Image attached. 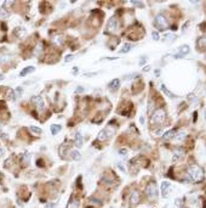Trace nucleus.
I'll return each mask as SVG.
<instances>
[{
    "label": "nucleus",
    "instance_id": "2eb2a0df",
    "mask_svg": "<svg viewBox=\"0 0 206 208\" xmlns=\"http://www.w3.org/2000/svg\"><path fill=\"white\" fill-rule=\"evenodd\" d=\"M34 71H35V67H33V66H28V67H26V68L22 69L21 73H19V76H21V77H26L27 74L32 73V72H34Z\"/></svg>",
    "mask_w": 206,
    "mask_h": 208
},
{
    "label": "nucleus",
    "instance_id": "9b49d317",
    "mask_svg": "<svg viewBox=\"0 0 206 208\" xmlns=\"http://www.w3.org/2000/svg\"><path fill=\"white\" fill-rule=\"evenodd\" d=\"M84 144V139H83V134L80 132H76L75 136H74V146L76 148H81Z\"/></svg>",
    "mask_w": 206,
    "mask_h": 208
},
{
    "label": "nucleus",
    "instance_id": "ddd939ff",
    "mask_svg": "<svg viewBox=\"0 0 206 208\" xmlns=\"http://www.w3.org/2000/svg\"><path fill=\"white\" fill-rule=\"evenodd\" d=\"M119 85H120V81H119L118 78H115V79H113V81L109 82V84H108V88L112 89V90H116V89L119 88Z\"/></svg>",
    "mask_w": 206,
    "mask_h": 208
},
{
    "label": "nucleus",
    "instance_id": "f3484780",
    "mask_svg": "<svg viewBox=\"0 0 206 208\" xmlns=\"http://www.w3.org/2000/svg\"><path fill=\"white\" fill-rule=\"evenodd\" d=\"M61 129H62V127H61L60 124H52V125L50 127V132H51L52 135H57L58 133L61 132Z\"/></svg>",
    "mask_w": 206,
    "mask_h": 208
},
{
    "label": "nucleus",
    "instance_id": "aec40b11",
    "mask_svg": "<svg viewBox=\"0 0 206 208\" xmlns=\"http://www.w3.org/2000/svg\"><path fill=\"white\" fill-rule=\"evenodd\" d=\"M29 132L35 134V135H40L43 133V129H41V128H39V127H35V125H31V127H29Z\"/></svg>",
    "mask_w": 206,
    "mask_h": 208
},
{
    "label": "nucleus",
    "instance_id": "c85d7f7f",
    "mask_svg": "<svg viewBox=\"0 0 206 208\" xmlns=\"http://www.w3.org/2000/svg\"><path fill=\"white\" fill-rule=\"evenodd\" d=\"M22 94H23V89H22L21 86L16 88V90H15V96H16V97H19Z\"/></svg>",
    "mask_w": 206,
    "mask_h": 208
},
{
    "label": "nucleus",
    "instance_id": "58836bf2",
    "mask_svg": "<svg viewBox=\"0 0 206 208\" xmlns=\"http://www.w3.org/2000/svg\"><path fill=\"white\" fill-rule=\"evenodd\" d=\"M118 167H119V168H120V169H121L123 172H125V168L123 167V163H121V162H120V163H118Z\"/></svg>",
    "mask_w": 206,
    "mask_h": 208
},
{
    "label": "nucleus",
    "instance_id": "423d86ee",
    "mask_svg": "<svg viewBox=\"0 0 206 208\" xmlns=\"http://www.w3.org/2000/svg\"><path fill=\"white\" fill-rule=\"evenodd\" d=\"M160 189H161V195L164 199H166V197H169L171 190H172V185L169 183V181H163L161 183V186H160Z\"/></svg>",
    "mask_w": 206,
    "mask_h": 208
},
{
    "label": "nucleus",
    "instance_id": "b1692460",
    "mask_svg": "<svg viewBox=\"0 0 206 208\" xmlns=\"http://www.w3.org/2000/svg\"><path fill=\"white\" fill-rule=\"evenodd\" d=\"M173 39H176V35L173 33H166L164 35V42H172Z\"/></svg>",
    "mask_w": 206,
    "mask_h": 208
},
{
    "label": "nucleus",
    "instance_id": "393cba45",
    "mask_svg": "<svg viewBox=\"0 0 206 208\" xmlns=\"http://www.w3.org/2000/svg\"><path fill=\"white\" fill-rule=\"evenodd\" d=\"M184 136H185V132H183V130H181V132H178L177 134L175 135V140H177V141H181V140H183L184 139Z\"/></svg>",
    "mask_w": 206,
    "mask_h": 208
},
{
    "label": "nucleus",
    "instance_id": "4468645a",
    "mask_svg": "<svg viewBox=\"0 0 206 208\" xmlns=\"http://www.w3.org/2000/svg\"><path fill=\"white\" fill-rule=\"evenodd\" d=\"M175 135H176V130L175 129H170V130H168L166 133L163 134V137L165 139V140H171V139L175 137Z\"/></svg>",
    "mask_w": 206,
    "mask_h": 208
},
{
    "label": "nucleus",
    "instance_id": "a18cd8bd",
    "mask_svg": "<svg viewBox=\"0 0 206 208\" xmlns=\"http://www.w3.org/2000/svg\"><path fill=\"white\" fill-rule=\"evenodd\" d=\"M1 129H3V123L0 122V130H1Z\"/></svg>",
    "mask_w": 206,
    "mask_h": 208
},
{
    "label": "nucleus",
    "instance_id": "49530a36",
    "mask_svg": "<svg viewBox=\"0 0 206 208\" xmlns=\"http://www.w3.org/2000/svg\"><path fill=\"white\" fill-rule=\"evenodd\" d=\"M204 116H205V119H206V108H205V111H204Z\"/></svg>",
    "mask_w": 206,
    "mask_h": 208
},
{
    "label": "nucleus",
    "instance_id": "a211bd4d",
    "mask_svg": "<svg viewBox=\"0 0 206 208\" xmlns=\"http://www.w3.org/2000/svg\"><path fill=\"white\" fill-rule=\"evenodd\" d=\"M26 33H27V31H26V28H23V27H18V28L15 29V34L18 38H23L26 35Z\"/></svg>",
    "mask_w": 206,
    "mask_h": 208
},
{
    "label": "nucleus",
    "instance_id": "6e6552de",
    "mask_svg": "<svg viewBox=\"0 0 206 208\" xmlns=\"http://www.w3.org/2000/svg\"><path fill=\"white\" fill-rule=\"evenodd\" d=\"M141 200V194L138 190H132L131 194H130V197H129V202L132 204V206H136V204H138Z\"/></svg>",
    "mask_w": 206,
    "mask_h": 208
},
{
    "label": "nucleus",
    "instance_id": "ea45409f",
    "mask_svg": "<svg viewBox=\"0 0 206 208\" xmlns=\"http://www.w3.org/2000/svg\"><path fill=\"white\" fill-rule=\"evenodd\" d=\"M149 69H150V66H144V68H143V71H144V72H148V71H149Z\"/></svg>",
    "mask_w": 206,
    "mask_h": 208
},
{
    "label": "nucleus",
    "instance_id": "473e14b6",
    "mask_svg": "<svg viewBox=\"0 0 206 208\" xmlns=\"http://www.w3.org/2000/svg\"><path fill=\"white\" fill-rule=\"evenodd\" d=\"M132 5L135 6H138V7H144V4L141 3V1H132Z\"/></svg>",
    "mask_w": 206,
    "mask_h": 208
},
{
    "label": "nucleus",
    "instance_id": "0eeeda50",
    "mask_svg": "<svg viewBox=\"0 0 206 208\" xmlns=\"http://www.w3.org/2000/svg\"><path fill=\"white\" fill-rule=\"evenodd\" d=\"M190 53V48L189 45H181L177 49V54H176L173 57L175 58H180V57H184L185 55H188Z\"/></svg>",
    "mask_w": 206,
    "mask_h": 208
},
{
    "label": "nucleus",
    "instance_id": "72a5a7b5",
    "mask_svg": "<svg viewBox=\"0 0 206 208\" xmlns=\"http://www.w3.org/2000/svg\"><path fill=\"white\" fill-rule=\"evenodd\" d=\"M84 91H85V89H84L83 86H78V89L75 90L76 94H81V93H84Z\"/></svg>",
    "mask_w": 206,
    "mask_h": 208
},
{
    "label": "nucleus",
    "instance_id": "a878e982",
    "mask_svg": "<svg viewBox=\"0 0 206 208\" xmlns=\"http://www.w3.org/2000/svg\"><path fill=\"white\" fill-rule=\"evenodd\" d=\"M131 48H132V45L131 44H125L124 46H123V49L119 51L120 54H126V53H129L130 50H131Z\"/></svg>",
    "mask_w": 206,
    "mask_h": 208
},
{
    "label": "nucleus",
    "instance_id": "f704fd0d",
    "mask_svg": "<svg viewBox=\"0 0 206 208\" xmlns=\"http://www.w3.org/2000/svg\"><path fill=\"white\" fill-rule=\"evenodd\" d=\"M153 133H154V135H161L163 134V129H161V128H159V129H155Z\"/></svg>",
    "mask_w": 206,
    "mask_h": 208
},
{
    "label": "nucleus",
    "instance_id": "7c9ffc66",
    "mask_svg": "<svg viewBox=\"0 0 206 208\" xmlns=\"http://www.w3.org/2000/svg\"><path fill=\"white\" fill-rule=\"evenodd\" d=\"M152 38L154 39V40H159V39H160V35H159V33L156 32V31H154V32H152Z\"/></svg>",
    "mask_w": 206,
    "mask_h": 208
},
{
    "label": "nucleus",
    "instance_id": "9d476101",
    "mask_svg": "<svg viewBox=\"0 0 206 208\" xmlns=\"http://www.w3.org/2000/svg\"><path fill=\"white\" fill-rule=\"evenodd\" d=\"M107 29H108V32H110V33L116 32V29H118V19H116V17L109 18L108 24H107Z\"/></svg>",
    "mask_w": 206,
    "mask_h": 208
},
{
    "label": "nucleus",
    "instance_id": "5701e85b",
    "mask_svg": "<svg viewBox=\"0 0 206 208\" xmlns=\"http://www.w3.org/2000/svg\"><path fill=\"white\" fill-rule=\"evenodd\" d=\"M79 204L80 202L78 201L76 199H73L69 201V203H68V208H79Z\"/></svg>",
    "mask_w": 206,
    "mask_h": 208
},
{
    "label": "nucleus",
    "instance_id": "1a4fd4ad",
    "mask_svg": "<svg viewBox=\"0 0 206 208\" xmlns=\"http://www.w3.org/2000/svg\"><path fill=\"white\" fill-rule=\"evenodd\" d=\"M32 102L35 105V107L38 108V110H43V108L45 107V100H44V97L43 96H33L32 97Z\"/></svg>",
    "mask_w": 206,
    "mask_h": 208
},
{
    "label": "nucleus",
    "instance_id": "6ab92c4d",
    "mask_svg": "<svg viewBox=\"0 0 206 208\" xmlns=\"http://www.w3.org/2000/svg\"><path fill=\"white\" fill-rule=\"evenodd\" d=\"M198 48H200V49H205L206 48V34L201 35L198 39Z\"/></svg>",
    "mask_w": 206,
    "mask_h": 208
},
{
    "label": "nucleus",
    "instance_id": "f03ea898",
    "mask_svg": "<svg viewBox=\"0 0 206 208\" xmlns=\"http://www.w3.org/2000/svg\"><path fill=\"white\" fill-rule=\"evenodd\" d=\"M165 119H166L165 110H163V108H158V110L154 111V113L150 117V124L152 125H160V124H163L165 122Z\"/></svg>",
    "mask_w": 206,
    "mask_h": 208
},
{
    "label": "nucleus",
    "instance_id": "f8f14e48",
    "mask_svg": "<svg viewBox=\"0 0 206 208\" xmlns=\"http://www.w3.org/2000/svg\"><path fill=\"white\" fill-rule=\"evenodd\" d=\"M52 43H53L55 45H57V46L63 45V43H64V37H63L62 34H56V35H53V37H52Z\"/></svg>",
    "mask_w": 206,
    "mask_h": 208
},
{
    "label": "nucleus",
    "instance_id": "f257e3e1",
    "mask_svg": "<svg viewBox=\"0 0 206 208\" xmlns=\"http://www.w3.org/2000/svg\"><path fill=\"white\" fill-rule=\"evenodd\" d=\"M204 176H205L204 169L197 164L189 167L187 169V172H185V175H184L185 180L189 181V183H200V181L204 180Z\"/></svg>",
    "mask_w": 206,
    "mask_h": 208
},
{
    "label": "nucleus",
    "instance_id": "dca6fc26",
    "mask_svg": "<svg viewBox=\"0 0 206 208\" xmlns=\"http://www.w3.org/2000/svg\"><path fill=\"white\" fill-rule=\"evenodd\" d=\"M161 91H163V93H164V94H165L166 96H168V97H170V99H176V97H177V96H176V95H175L173 93H171V91H170L169 89L166 88V86H165L164 84L161 85Z\"/></svg>",
    "mask_w": 206,
    "mask_h": 208
},
{
    "label": "nucleus",
    "instance_id": "7ed1b4c3",
    "mask_svg": "<svg viewBox=\"0 0 206 208\" xmlns=\"http://www.w3.org/2000/svg\"><path fill=\"white\" fill-rule=\"evenodd\" d=\"M145 195L148 197V200L155 201L158 199V189H156V184L154 181H150L145 187Z\"/></svg>",
    "mask_w": 206,
    "mask_h": 208
},
{
    "label": "nucleus",
    "instance_id": "e433bc0d",
    "mask_svg": "<svg viewBox=\"0 0 206 208\" xmlns=\"http://www.w3.org/2000/svg\"><path fill=\"white\" fill-rule=\"evenodd\" d=\"M119 153H120V155H127V150H126V148H120Z\"/></svg>",
    "mask_w": 206,
    "mask_h": 208
},
{
    "label": "nucleus",
    "instance_id": "37998d69",
    "mask_svg": "<svg viewBox=\"0 0 206 208\" xmlns=\"http://www.w3.org/2000/svg\"><path fill=\"white\" fill-rule=\"evenodd\" d=\"M155 74H156V76H158V77L160 76V71H159V69H156V71H155Z\"/></svg>",
    "mask_w": 206,
    "mask_h": 208
},
{
    "label": "nucleus",
    "instance_id": "bb28decb",
    "mask_svg": "<svg viewBox=\"0 0 206 208\" xmlns=\"http://www.w3.org/2000/svg\"><path fill=\"white\" fill-rule=\"evenodd\" d=\"M9 16H10V11H7L5 9H0V18H6Z\"/></svg>",
    "mask_w": 206,
    "mask_h": 208
},
{
    "label": "nucleus",
    "instance_id": "4c0bfd02",
    "mask_svg": "<svg viewBox=\"0 0 206 208\" xmlns=\"http://www.w3.org/2000/svg\"><path fill=\"white\" fill-rule=\"evenodd\" d=\"M97 74V72H91V73H85L84 76L85 77H93V76H96Z\"/></svg>",
    "mask_w": 206,
    "mask_h": 208
},
{
    "label": "nucleus",
    "instance_id": "de8ad7c7",
    "mask_svg": "<svg viewBox=\"0 0 206 208\" xmlns=\"http://www.w3.org/2000/svg\"><path fill=\"white\" fill-rule=\"evenodd\" d=\"M180 208H188V207H184V206H183V207H180Z\"/></svg>",
    "mask_w": 206,
    "mask_h": 208
},
{
    "label": "nucleus",
    "instance_id": "4be33fe9",
    "mask_svg": "<svg viewBox=\"0 0 206 208\" xmlns=\"http://www.w3.org/2000/svg\"><path fill=\"white\" fill-rule=\"evenodd\" d=\"M183 156V151L182 150H175V152H173V158H172V161L173 162H177L180 158Z\"/></svg>",
    "mask_w": 206,
    "mask_h": 208
},
{
    "label": "nucleus",
    "instance_id": "39448f33",
    "mask_svg": "<svg viewBox=\"0 0 206 208\" xmlns=\"http://www.w3.org/2000/svg\"><path fill=\"white\" fill-rule=\"evenodd\" d=\"M114 133H115L114 128H112V127H105V128H103V129L98 133V135H97V139H98L100 141H105V140H108V139H109L110 136H113Z\"/></svg>",
    "mask_w": 206,
    "mask_h": 208
},
{
    "label": "nucleus",
    "instance_id": "412c9836",
    "mask_svg": "<svg viewBox=\"0 0 206 208\" xmlns=\"http://www.w3.org/2000/svg\"><path fill=\"white\" fill-rule=\"evenodd\" d=\"M71 156L74 161H80L81 160V153L78 151V150H72L71 151Z\"/></svg>",
    "mask_w": 206,
    "mask_h": 208
},
{
    "label": "nucleus",
    "instance_id": "79ce46f5",
    "mask_svg": "<svg viewBox=\"0 0 206 208\" xmlns=\"http://www.w3.org/2000/svg\"><path fill=\"white\" fill-rule=\"evenodd\" d=\"M140 122H141V124H144V116H141Z\"/></svg>",
    "mask_w": 206,
    "mask_h": 208
},
{
    "label": "nucleus",
    "instance_id": "2f4dec72",
    "mask_svg": "<svg viewBox=\"0 0 206 208\" xmlns=\"http://www.w3.org/2000/svg\"><path fill=\"white\" fill-rule=\"evenodd\" d=\"M73 60H74V55H67L66 58H64L66 62H69V61H73Z\"/></svg>",
    "mask_w": 206,
    "mask_h": 208
},
{
    "label": "nucleus",
    "instance_id": "20e7f679",
    "mask_svg": "<svg viewBox=\"0 0 206 208\" xmlns=\"http://www.w3.org/2000/svg\"><path fill=\"white\" fill-rule=\"evenodd\" d=\"M154 24L156 28H159L160 31H165V29L169 28V22H168V18H166L163 14H159L156 15L155 17V21H154Z\"/></svg>",
    "mask_w": 206,
    "mask_h": 208
},
{
    "label": "nucleus",
    "instance_id": "c9c22d12",
    "mask_svg": "<svg viewBox=\"0 0 206 208\" xmlns=\"http://www.w3.org/2000/svg\"><path fill=\"white\" fill-rule=\"evenodd\" d=\"M29 158H31V156H29L28 153H27V155H24V156H23V162H26V163H28V161H29Z\"/></svg>",
    "mask_w": 206,
    "mask_h": 208
},
{
    "label": "nucleus",
    "instance_id": "c756f323",
    "mask_svg": "<svg viewBox=\"0 0 206 208\" xmlns=\"http://www.w3.org/2000/svg\"><path fill=\"white\" fill-rule=\"evenodd\" d=\"M15 3L14 1H5L4 4H3V9H5V10H7V7H10V6H12Z\"/></svg>",
    "mask_w": 206,
    "mask_h": 208
},
{
    "label": "nucleus",
    "instance_id": "c03bdc74",
    "mask_svg": "<svg viewBox=\"0 0 206 208\" xmlns=\"http://www.w3.org/2000/svg\"><path fill=\"white\" fill-rule=\"evenodd\" d=\"M3 79H4V76H3V74H0V82H1Z\"/></svg>",
    "mask_w": 206,
    "mask_h": 208
},
{
    "label": "nucleus",
    "instance_id": "a19ab883",
    "mask_svg": "<svg viewBox=\"0 0 206 208\" xmlns=\"http://www.w3.org/2000/svg\"><path fill=\"white\" fill-rule=\"evenodd\" d=\"M145 60H147V58H145V57H142V60H141V61H140V65H141V66H142V65H143V63H144V62H145Z\"/></svg>",
    "mask_w": 206,
    "mask_h": 208
},
{
    "label": "nucleus",
    "instance_id": "cd10ccee",
    "mask_svg": "<svg viewBox=\"0 0 206 208\" xmlns=\"http://www.w3.org/2000/svg\"><path fill=\"white\" fill-rule=\"evenodd\" d=\"M187 99H188V101H189L190 104H194V102H197V101H198V97L195 96L194 94H189V95L187 96Z\"/></svg>",
    "mask_w": 206,
    "mask_h": 208
}]
</instances>
